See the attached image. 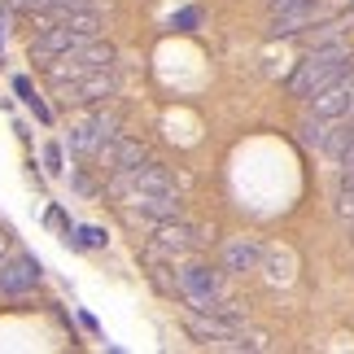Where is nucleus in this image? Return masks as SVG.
Segmentation results:
<instances>
[{
	"instance_id": "nucleus-5",
	"label": "nucleus",
	"mask_w": 354,
	"mask_h": 354,
	"mask_svg": "<svg viewBox=\"0 0 354 354\" xmlns=\"http://www.w3.org/2000/svg\"><path fill=\"white\" fill-rule=\"evenodd\" d=\"M110 193L114 197H136V193H180V188H175L167 167H158V162L145 158V162H136V167L110 175Z\"/></svg>"
},
{
	"instance_id": "nucleus-9",
	"label": "nucleus",
	"mask_w": 354,
	"mask_h": 354,
	"mask_svg": "<svg viewBox=\"0 0 354 354\" xmlns=\"http://www.w3.org/2000/svg\"><path fill=\"white\" fill-rule=\"evenodd\" d=\"M306 101H310V114H319V118H346V114H354V75L337 79V84H328L324 92H315V97H306Z\"/></svg>"
},
{
	"instance_id": "nucleus-3",
	"label": "nucleus",
	"mask_w": 354,
	"mask_h": 354,
	"mask_svg": "<svg viewBox=\"0 0 354 354\" xmlns=\"http://www.w3.org/2000/svg\"><path fill=\"white\" fill-rule=\"evenodd\" d=\"M105 66H114V44L97 35V39H88V44H79L75 53H66V57L48 62L44 71H48V84L62 88V84H75V79H84V75H92V71H105Z\"/></svg>"
},
{
	"instance_id": "nucleus-18",
	"label": "nucleus",
	"mask_w": 354,
	"mask_h": 354,
	"mask_svg": "<svg viewBox=\"0 0 354 354\" xmlns=\"http://www.w3.org/2000/svg\"><path fill=\"white\" fill-rule=\"evenodd\" d=\"M337 162H342V184H350V180H354V145H350Z\"/></svg>"
},
{
	"instance_id": "nucleus-19",
	"label": "nucleus",
	"mask_w": 354,
	"mask_h": 354,
	"mask_svg": "<svg viewBox=\"0 0 354 354\" xmlns=\"http://www.w3.org/2000/svg\"><path fill=\"white\" fill-rule=\"evenodd\" d=\"M289 5H302V0H271V13H276V9H289Z\"/></svg>"
},
{
	"instance_id": "nucleus-10",
	"label": "nucleus",
	"mask_w": 354,
	"mask_h": 354,
	"mask_svg": "<svg viewBox=\"0 0 354 354\" xmlns=\"http://www.w3.org/2000/svg\"><path fill=\"white\" fill-rule=\"evenodd\" d=\"M324 18V5L319 0H302V5H289V9H276L271 13V35H302L306 26H315Z\"/></svg>"
},
{
	"instance_id": "nucleus-8",
	"label": "nucleus",
	"mask_w": 354,
	"mask_h": 354,
	"mask_svg": "<svg viewBox=\"0 0 354 354\" xmlns=\"http://www.w3.org/2000/svg\"><path fill=\"white\" fill-rule=\"evenodd\" d=\"M39 258L31 254H18V258H9V263H0V293H9V297H22V293H31L35 284H39Z\"/></svg>"
},
{
	"instance_id": "nucleus-6",
	"label": "nucleus",
	"mask_w": 354,
	"mask_h": 354,
	"mask_svg": "<svg viewBox=\"0 0 354 354\" xmlns=\"http://www.w3.org/2000/svg\"><path fill=\"white\" fill-rule=\"evenodd\" d=\"M175 284H180V297L193 310H210L214 302L223 297V276L201 263H184L180 258V276H175Z\"/></svg>"
},
{
	"instance_id": "nucleus-7",
	"label": "nucleus",
	"mask_w": 354,
	"mask_h": 354,
	"mask_svg": "<svg viewBox=\"0 0 354 354\" xmlns=\"http://www.w3.org/2000/svg\"><path fill=\"white\" fill-rule=\"evenodd\" d=\"M53 92H57L66 105H105L118 92V79H114L110 66H105V71H92V75L75 79V84H62V88H53Z\"/></svg>"
},
{
	"instance_id": "nucleus-14",
	"label": "nucleus",
	"mask_w": 354,
	"mask_h": 354,
	"mask_svg": "<svg viewBox=\"0 0 354 354\" xmlns=\"http://www.w3.org/2000/svg\"><path fill=\"white\" fill-rule=\"evenodd\" d=\"M13 92H18V97H22L26 105H31V114H35L39 122H48V118H53V114H48V105L35 97V88H31V79H26V75H18V79H13Z\"/></svg>"
},
{
	"instance_id": "nucleus-21",
	"label": "nucleus",
	"mask_w": 354,
	"mask_h": 354,
	"mask_svg": "<svg viewBox=\"0 0 354 354\" xmlns=\"http://www.w3.org/2000/svg\"><path fill=\"white\" fill-rule=\"evenodd\" d=\"M0 44H5V35H0Z\"/></svg>"
},
{
	"instance_id": "nucleus-4",
	"label": "nucleus",
	"mask_w": 354,
	"mask_h": 354,
	"mask_svg": "<svg viewBox=\"0 0 354 354\" xmlns=\"http://www.w3.org/2000/svg\"><path fill=\"white\" fill-rule=\"evenodd\" d=\"M110 136H118V114L105 110V105H97L92 114H84V118L71 122V136H66V145H71L75 158H97V149L110 140Z\"/></svg>"
},
{
	"instance_id": "nucleus-13",
	"label": "nucleus",
	"mask_w": 354,
	"mask_h": 354,
	"mask_svg": "<svg viewBox=\"0 0 354 354\" xmlns=\"http://www.w3.org/2000/svg\"><path fill=\"white\" fill-rule=\"evenodd\" d=\"M350 145H354V114L333 118V122H328V136H324V153H328V158L337 162V158H342Z\"/></svg>"
},
{
	"instance_id": "nucleus-1",
	"label": "nucleus",
	"mask_w": 354,
	"mask_h": 354,
	"mask_svg": "<svg viewBox=\"0 0 354 354\" xmlns=\"http://www.w3.org/2000/svg\"><path fill=\"white\" fill-rule=\"evenodd\" d=\"M97 35H101V18H97V9H75V13H66V18L48 22L44 31L31 39V62L48 66V62L66 57V53H75L79 44L97 39Z\"/></svg>"
},
{
	"instance_id": "nucleus-17",
	"label": "nucleus",
	"mask_w": 354,
	"mask_h": 354,
	"mask_svg": "<svg viewBox=\"0 0 354 354\" xmlns=\"http://www.w3.org/2000/svg\"><path fill=\"white\" fill-rule=\"evenodd\" d=\"M44 167H48V175H62V145L44 149Z\"/></svg>"
},
{
	"instance_id": "nucleus-20",
	"label": "nucleus",
	"mask_w": 354,
	"mask_h": 354,
	"mask_svg": "<svg viewBox=\"0 0 354 354\" xmlns=\"http://www.w3.org/2000/svg\"><path fill=\"white\" fill-rule=\"evenodd\" d=\"M5 245H9V232H0V250H5Z\"/></svg>"
},
{
	"instance_id": "nucleus-2",
	"label": "nucleus",
	"mask_w": 354,
	"mask_h": 354,
	"mask_svg": "<svg viewBox=\"0 0 354 354\" xmlns=\"http://www.w3.org/2000/svg\"><path fill=\"white\" fill-rule=\"evenodd\" d=\"M346 75H354V48L350 44H319L293 71L289 92L293 97H315V92H324L328 84H337V79H346Z\"/></svg>"
},
{
	"instance_id": "nucleus-15",
	"label": "nucleus",
	"mask_w": 354,
	"mask_h": 354,
	"mask_svg": "<svg viewBox=\"0 0 354 354\" xmlns=\"http://www.w3.org/2000/svg\"><path fill=\"white\" fill-rule=\"evenodd\" d=\"M328 122H333V118L306 114V118H302V145H315V149H324V136H328Z\"/></svg>"
},
{
	"instance_id": "nucleus-11",
	"label": "nucleus",
	"mask_w": 354,
	"mask_h": 354,
	"mask_svg": "<svg viewBox=\"0 0 354 354\" xmlns=\"http://www.w3.org/2000/svg\"><path fill=\"white\" fill-rule=\"evenodd\" d=\"M149 153H145V145L140 140H127V136H110L101 149H97V162L105 171H127V167H136V162H145Z\"/></svg>"
},
{
	"instance_id": "nucleus-12",
	"label": "nucleus",
	"mask_w": 354,
	"mask_h": 354,
	"mask_svg": "<svg viewBox=\"0 0 354 354\" xmlns=\"http://www.w3.org/2000/svg\"><path fill=\"white\" fill-rule=\"evenodd\" d=\"M258 263H263V245H258V241H250V236L227 241V250H223V271L245 276V271H258Z\"/></svg>"
},
{
	"instance_id": "nucleus-16",
	"label": "nucleus",
	"mask_w": 354,
	"mask_h": 354,
	"mask_svg": "<svg viewBox=\"0 0 354 354\" xmlns=\"http://www.w3.org/2000/svg\"><path fill=\"white\" fill-rule=\"evenodd\" d=\"M197 22H201V9H197V5H188V9H180V13H171V26H175V31H193Z\"/></svg>"
}]
</instances>
